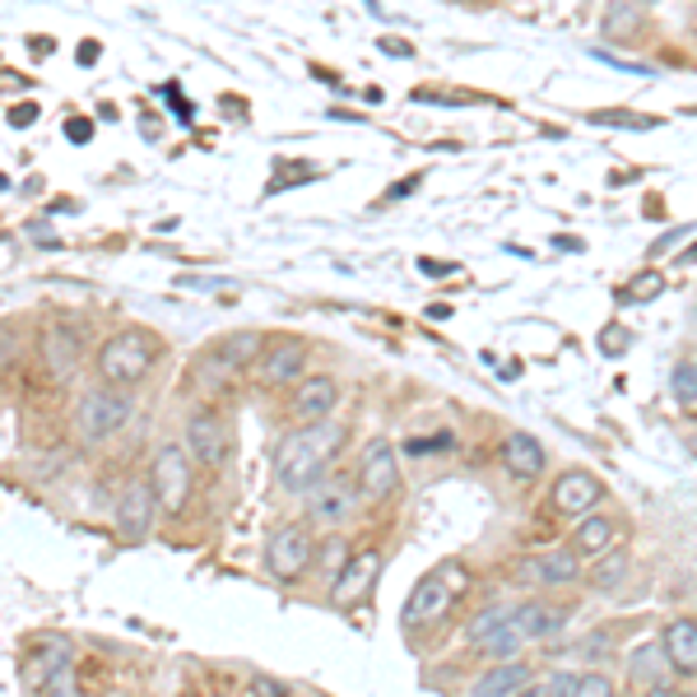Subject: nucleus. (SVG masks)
Instances as JSON below:
<instances>
[{
    "label": "nucleus",
    "instance_id": "bb28decb",
    "mask_svg": "<svg viewBox=\"0 0 697 697\" xmlns=\"http://www.w3.org/2000/svg\"><path fill=\"white\" fill-rule=\"evenodd\" d=\"M669 395L684 404V410H697V358H684V363H674L669 372Z\"/></svg>",
    "mask_w": 697,
    "mask_h": 697
},
{
    "label": "nucleus",
    "instance_id": "4be33fe9",
    "mask_svg": "<svg viewBox=\"0 0 697 697\" xmlns=\"http://www.w3.org/2000/svg\"><path fill=\"white\" fill-rule=\"evenodd\" d=\"M526 684H535V669L526 661H507V665H488L475 684H469V697H516Z\"/></svg>",
    "mask_w": 697,
    "mask_h": 697
},
{
    "label": "nucleus",
    "instance_id": "473e14b6",
    "mask_svg": "<svg viewBox=\"0 0 697 697\" xmlns=\"http://www.w3.org/2000/svg\"><path fill=\"white\" fill-rule=\"evenodd\" d=\"M246 697H294V693H288V684L275 679V674H252V679H246Z\"/></svg>",
    "mask_w": 697,
    "mask_h": 697
},
{
    "label": "nucleus",
    "instance_id": "f03ea898",
    "mask_svg": "<svg viewBox=\"0 0 697 697\" xmlns=\"http://www.w3.org/2000/svg\"><path fill=\"white\" fill-rule=\"evenodd\" d=\"M159 335L145 330V326H122L117 335H107L103 349H98V377L103 387H117V391H130L135 381H145L149 368L159 363Z\"/></svg>",
    "mask_w": 697,
    "mask_h": 697
},
{
    "label": "nucleus",
    "instance_id": "49530a36",
    "mask_svg": "<svg viewBox=\"0 0 697 697\" xmlns=\"http://www.w3.org/2000/svg\"><path fill=\"white\" fill-rule=\"evenodd\" d=\"M693 321H697V311H693Z\"/></svg>",
    "mask_w": 697,
    "mask_h": 697
},
{
    "label": "nucleus",
    "instance_id": "79ce46f5",
    "mask_svg": "<svg viewBox=\"0 0 697 697\" xmlns=\"http://www.w3.org/2000/svg\"><path fill=\"white\" fill-rule=\"evenodd\" d=\"M14 353V340H10V330H0V358H10Z\"/></svg>",
    "mask_w": 697,
    "mask_h": 697
},
{
    "label": "nucleus",
    "instance_id": "7c9ffc66",
    "mask_svg": "<svg viewBox=\"0 0 697 697\" xmlns=\"http://www.w3.org/2000/svg\"><path fill=\"white\" fill-rule=\"evenodd\" d=\"M572 697H614V679H610V674H600V669H581Z\"/></svg>",
    "mask_w": 697,
    "mask_h": 697
},
{
    "label": "nucleus",
    "instance_id": "a211bd4d",
    "mask_svg": "<svg viewBox=\"0 0 697 697\" xmlns=\"http://www.w3.org/2000/svg\"><path fill=\"white\" fill-rule=\"evenodd\" d=\"M335 400H340L335 377L311 372V377H303L294 387V414H298V423H326L335 414Z\"/></svg>",
    "mask_w": 697,
    "mask_h": 697
},
{
    "label": "nucleus",
    "instance_id": "e433bc0d",
    "mask_svg": "<svg viewBox=\"0 0 697 697\" xmlns=\"http://www.w3.org/2000/svg\"><path fill=\"white\" fill-rule=\"evenodd\" d=\"M572 688H577V674L572 669H553L549 674V697H572Z\"/></svg>",
    "mask_w": 697,
    "mask_h": 697
},
{
    "label": "nucleus",
    "instance_id": "ea45409f",
    "mask_svg": "<svg viewBox=\"0 0 697 697\" xmlns=\"http://www.w3.org/2000/svg\"><path fill=\"white\" fill-rule=\"evenodd\" d=\"M516 697H549V684H539V679H535V684H526Z\"/></svg>",
    "mask_w": 697,
    "mask_h": 697
},
{
    "label": "nucleus",
    "instance_id": "cd10ccee",
    "mask_svg": "<svg viewBox=\"0 0 697 697\" xmlns=\"http://www.w3.org/2000/svg\"><path fill=\"white\" fill-rule=\"evenodd\" d=\"M661 294H665L661 270H637V275L623 284V303H646V298H661Z\"/></svg>",
    "mask_w": 697,
    "mask_h": 697
},
{
    "label": "nucleus",
    "instance_id": "ddd939ff",
    "mask_svg": "<svg viewBox=\"0 0 697 697\" xmlns=\"http://www.w3.org/2000/svg\"><path fill=\"white\" fill-rule=\"evenodd\" d=\"M358 484L372 503H387L391 493L400 488V456L391 442H368L363 456H358Z\"/></svg>",
    "mask_w": 697,
    "mask_h": 697
},
{
    "label": "nucleus",
    "instance_id": "c03bdc74",
    "mask_svg": "<svg viewBox=\"0 0 697 697\" xmlns=\"http://www.w3.org/2000/svg\"><path fill=\"white\" fill-rule=\"evenodd\" d=\"M693 261H697V246H688V252L679 256V265H693Z\"/></svg>",
    "mask_w": 697,
    "mask_h": 697
},
{
    "label": "nucleus",
    "instance_id": "f8f14e48",
    "mask_svg": "<svg viewBox=\"0 0 697 697\" xmlns=\"http://www.w3.org/2000/svg\"><path fill=\"white\" fill-rule=\"evenodd\" d=\"M377 577H381V553L377 549H363V553H353L345 572L330 581V604L335 610H353V604H363L377 587Z\"/></svg>",
    "mask_w": 697,
    "mask_h": 697
},
{
    "label": "nucleus",
    "instance_id": "9b49d317",
    "mask_svg": "<svg viewBox=\"0 0 697 697\" xmlns=\"http://www.w3.org/2000/svg\"><path fill=\"white\" fill-rule=\"evenodd\" d=\"M71 661H75V642H71V637H61V633L38 637V642L29 646V656H24V688L38 697Z\"/></svg>",
    "mask_w": 697,
    "mask_h": 697
},
{
    "label": "nucleus",
    "instance_id": "6e6552de",
    "mask_svg": "<svg viewBox=\"0 0 697 697\" xmlns=\"http://www.w3.org/2000/svg\"><path fill=\"white\" fill-rule=\"evenodd\" d=\"M182 446H187L191 465L219 469L223 461H229V446H233L223 414H219V410H196V414L187 419V429H182Z\"/></svg>",
    "mask_w": 697,
    "mask_h": 697
},
{
    "label": "nucleus",
    "instance_id": "b1692460",
    "mask_svg": "<svg viewBox=\"0 0 697 697\" xmlns=\"http://www.w3.org/2000/svg\"><path fill=\"white\" fill-rule=\"evenodd\" d=\"M261 353H265V335L261 330H233V335H223V340L214 345V358L229 372H246L252 363H261Z\"/></svg>",
    "mask_w": 697,
    "mask_h": 697
},
{
    "label": "nucleus",
    "instance_id": "aec40b11",
    "mask_svg": "<svg viewBox=\"0 0 697 697\" xmlns=\"http://www.w3.org/2000/svg\"><path fill=\"white\" fill-rule=\"evenodd\" d=\"M623 674H627V679H633L637 688H661V684L674 679L669 656H665V646H661V642H637L633 651H627Z\"/></svg>",
    "mask_w": 697,
    "mask_h": 697
},
{
    "label": "nucleus",
    "instance_id": "7ed1b4c3",
    "mask_svg": "<svg viewBox=\"0 0 697 697\" xmlns=\"http://www.w3.org/2000/svg\"><path fill=\"white\" fill-rule=\"evenodd\" d=\"M130 414H135L130 391L103 387V381H98V387H88V391L75 400V437H80L84 446H103V442H112V437L126 429Z\"/></svg>",
    "mask_w": 697,
    "mask_h": 697
},
{
    "label": "nucleus",
    "instance_id": "72a5a7b5",
    "mask_svg": "<svg viewBox=\"0 0 697 697\" xmlns=\"http://www.w3.org/2000/svg\"><path fill=\"white\" fill-rule=\"evenodd\" d=\"M627 340H633V335H627L623 326H604V330H600V353H604V358H619V353L627 349Z\"/></svg>",
    "mask_w": 697,
    "mask_h": 697
},
{
    "label": "nucleus",
    "instance_id": "0eeeda50",
    "mask_svg": "<svg viewBox=\"0 0 697 697\" xmlns=\"http://www.w3.org/2000/svg\"><path fill=\"white\" fill-rule=\"evenodd\" d=\"M353 507H358V488H353L349 475H330V479L311 484V488L303 493V516H307L311 526L330 530V535L349 521Z\"/></svg>",
    "mask_w": 697,
    "mask_h": 697
},
{
    "label": "nucleus",
    "instance_id": "39448f33",
    "mask_svg": "<svg viewBox=\"0 0 697 697\" xmlns=\"http://www.w3.org/2000/svg\"><path fill=\"white\" fill-rule=\"evenodd\" d=\"M265 572L275 581H303L311 572V563H317V545H311L307 526H275L265 535Z\"/></svg>",
    "mask_w": 697,
    "mask_h": 697
},
{
    "label": "nucleus",
    "instance_id": "c85d7f7f",
    "mask_svg": "<svg viewBox=\"0 0 697 697\" xmlns=\"http://www.w3.org/2000/svg\"><path fill=\"white\" fill-rule=\"evenodd\" d=\"M349 558H353V549L345 545V539H340V535H330V539H326V545L317 549V563H311V568H321V572H326V577L335 581V577H340V572H345V563H349Z\"/></svg>",
    "mask_w": 697,
    "mask_h": 697
},
{
    "label": "nucleus",
    "instance_id": "f257e3e1",
    "mask_svg": "<svg viewBox=\"0 0 697 697\" xmlns=\"http://www.w3.org/2000/svg\"><path fill=\"white\" fill-rule=\"evenodd\" d=\"M340 452H345V423L340 419L298 423L275 452V484L284 493H307L311 484L326 479V465Z\"/></svg>",
    "mask_w": 697,
    "mask_h": 697
},
{
    "label": "nucleus",
    "instance_id": "37998d69",
    "mask_svg": "<svg viewBox=\"0 0 697 697\" xmlns=\"http://www.w3.org/2000/svg\"><path fill=\"white\" fill-rule=\"evenodd\" d=\"M646 697H679V688H669V684H661V688H646Z\"/></svg>",
    "mask_w": 697,
    "mask_h": 697
},
{
    "label": "nucleus",
    "instance_id": "a19ab883",
    "mask_svg": "<svg viewBox=\"0 0 697 697\" xmlns=\"http://www.w3.org/2000/svg\"><path fill=\"white\" fill-rule=\"evenodd\" d=\"M71 140H80V145L88 140V122H71Z\"/></svg>",
    "mask_w": 697,
    "mask_h": 697
},
{
    "label": "nucleus",
    "instance_id": "c756f323",
    "mask_svg": "<svg viewBox=\"0 0 697 697\" xmlns=\"http://www.w3.org/2000/svg\"><path fill=\"white\" fill-rule=\"evenodd\" d=\"M642 24V10L637 6H610V10H604V38H623V33H633Z\"/></svg>",
    "mask_w": 697,
    "mask_h": 697
},
{
    "label": "nucleus",
    "instance_id": "2eb2a0df",
    "mask_svg": "<svg viewBox=\"0 0 697 697\" xmlns=\"http://www.w3.org/2000/svg\"><path fill=\"white\" fill-rule=\"evenodd\" d=\"M303 368H307V345L303 340H275V345H265V353H261V363H256V381L261 387H270V391H279V387H288V381H303Z\"/></svg>",
    "mask_w": 697,
    "mask_h": 697
},
{
    "label": "nucleus",
    "instance_id": "393cba45",
    "mask_svg": "<svg viewBox=\"0 0 697 697\" xmlns=\"http://www.w3.org/2000/svg\"><path fill=\"white\" fill-rule=\"evenodd\" d=\"M479 651L493 661V665H507V661H521V651H526V637L516 633V623H503L498 633H488L484 642H479Z\"/></svg>",
    "mask_w": 697,
    "mask_h": 697
},
{
    "label": "nucleus",
    "instance_id": "5701e85b",
    "mask_svg": "<svg viewBox=\"0 0 697 697\" xmlns=\"http://www.w3.org/2000/svg\"><path fill=\"white\" fill-rule=\"evenodd\" d=\"M545 442H539L535 433H511L503 442V465H507V475L516 479H539L545 475Z\"/></svg>",
    "mask_w": 697,
    "mask_h": 697
},
{
    "label": "nucleus",
    "instance_id": "4c0bfd02",
    "mask_svg": "<svg viewBox=\"0 0 697 697\" xmlns=\"http://www.w3.org/2000/svg\"><path fill=\"white\" fill-rule=\"evenodd\" d=\"M381 52H387V56H414V47H410V42H395V38H387V42H381Z\"/></svg>",
    "mask_w": 697,
    "mask_h": 697
},
{
    "label": "nucleus",
    "instance_id": "a18cd8bd",
    "mask_svg": "<svg viewBox=\"0 0 697 697\" xmlns=\"http://www.w3.org/2000/svg\"><path fill=\"white\" fill-rule=\"evenodd\" d=\"M679 697H693V693H679Z\"/></svg>",
    "mask_w": 697,
    "mask_h": 697
},
{
    "label": "nucleus",
    "instance_id": "4468645a",
    "mask_svg": "<svg viewBox=\"0 0 697 697\" xmlns=\"http://www.w3.org/2000/svg\"><path fill=\"white\" fill-rule=\"evenodd\" d=\"M600 498H604V484L591 475V469H563V475L553 479V488H549V503H553V511H563V516H591L595 507H600Z\"/></svg>",
    "mask_w": 697,
    "mask_h": 697
},
{
    "label": "nucleus",
    "instance_id": "9d476101",
    "mask_svg": "<svg viewBox=\"0 0 697 697\" xmlns=\"http://www.w3.org/2000/svg\"><path fill=\"white\" fill-rule=\"evenodd\" d=\"M452 600H456V587L442 572L419 577V587L410 591V600L400 604V627H410V633H419V627H433L446 610H452Z\"/></svg>",
    "mask_w": 697,
    "mask_h": 697
},
{
    "label": "nucleus",
    "instance_id": "f3484780",
    "mask_svg": "<svg viewBox=\"0 0 697 697\" xmlns=\"http://www.w3.org/2000/svg\"><path fill=\"white\" fill-rule=\"evenodd\" d=\"M521 577H526V581H535V587H545V591L572 587V581H581V558H577L572 549H549V553H535V558H526Z\"/></svg>",
    "mask_w": 697,
    "mask_h": 697
},
{
    "label": "nucleus",
    "instance_id": "58836bf2",
    "mask_svg": "<svg viewBox=\"0 0 697 697\" xmlns=\"http://www.w3.org/2000/svg\"><path fill=\"white\" fill-rule=\"evenodd\" d=\"M33 117H38V107H33V103H29V107H14V112H10V122H14V126H33Z\"/></svg>",
    "mask_w": 697,
    "mask_h": 697
},
{
    "label": "nucleus",
    "instance_id": "423d86ee",
    "mask_svg": "<svg viewBox=\"0 0 697 697\" xmlns=\"http://www.w3.org/2000/svg\"><path fill=\"white\" fill-rule=\"evenodd\" d=\"M191 456H187V446L182 442H163L159 452H154L149 461V488H154V498H159L163 511H182L191 503Z\"/></svg>",
    "mask_w": 697,
    "mask_h": 697
},
{
    "label": "nucleus",
    "instance_id": "a878e982",
    "mask_svg": "<svg viewBox=\"0 0 697 697\" xmlns=\"http://www.w3.org/2000/svg\"><path fill=\"white\" fill-rule=\"evenodd\" d=\"M511 619H516V604H511V600H503V604H488V610H479L475 619H469L465 637L479 646V642H484L488 633H498V627H503V623H511Z\"/></svg>",
    "mask_w": 697,
    "mask_h": 697
},
{
    "label": "nucleus",
    "instance_id": "2f4dec72",
    "mask_svg": "<svg viewBox=\"0 0 697 697\" xmlns=\"http://www.w3.org/2000/svg\"><path fill=\"white\" fill-rule=\"evenodd\" d=\"M456 446L452 433H437V437H410L404 442V456H446Z\"/></svg>",
    "mask_w": 697,
    "mask_h": 697
},
{
    "label": "nucleus",
    "instance_id": "f704fd0d",
    "mask_svg": "<svg viewBox=\"0 0 697 697\" xmlns=\"http://www.w3.org/2000/svg\"><path fill=\"white\" fill-rule=\"evenodd\" d=\"M38 697H80V688H75V665H65V669H61L56 679H52L47 688H42Z\"/></svg>",
    "mask_w": 697,
    "mask_h": 697
},
{
    "label": "nucleus",
    "instance_id": "c9c22d12",
    "mask_svg": "<svg viewBox=\"0 0 697 697\" xmlns=\"http://www.w3.org/2000/svg\"><path fill=\"white\" fill-rule=\"evenodd\" d=\"M627 572V558H610V563H604V568H595L591 572V581H595V587H614V581Z\"/></svg>",
    "mask_w": 697,
    "mask_h": 697
},
{
    "label": "nucleus",
    "instance_id": "6ab92c4d",
    "mask_svg": "<svg viewBox=\"0 0 697 697\" xmlns=\"http://www.w3.org/2000/svg\"><path fill=\"white\" fill-rule=\"evenodd\" d=\"M661 646L669 656V669L679 674V679H693L697 674V619H688V614L669 619L665 633H661Z\"/></svg>",
    "mask_w": 697,
    "mask_h": 697
},
{
    "label": "nucleus",
    "instance_id": "dca6fc26",
    "mask_svg": "<svg viewBox=\"0 0 697 697\" xmlns=\"http://www.w3.org/2000/svg\"><path fill=\"white\" fill-rule=\"evenodd\" d=\"M568 610L563 604H549V600H526V604H516V633H521L526 642H553V637H563V627H568Z\"/></svg>",
    "mask_w": 697,
    "mask_h": 697
},
{
    "label": "nucleus",
    "instance_id": "412c9836",
    "mask_svg": "<svg viewBox=\"0 0 697 697\" xmlns=\"http://www.w3.org/2000/svg\"><path fill=\"white\" fill-rule=\"evenodd\" d=\"M619 539V516L610 511H591V516H581V521L572 526V553L577 558H600L604 549H610Z\"/></svg>",
    "mask_w": 697,
    "mask_h": 697
},
{
    "label": "nucleus",
    "instance_id": "1a4fd4ad",
    "mask_svg": "<svg viewBox=\"0 0 697 697\" xmlns=\"http://www.w3.org/2000/svg\"><path fill=\"white\" fill-rule=\"evenodd\" d=\"M154 511H159V498H154L149 488V475H135L117 488V503H112V526H117L122 539H130V545H140V539L149 535L154 526Z\"/></svg>",
    "mask_w": 697,
    "mask_h": 697
},
{
    "label": "nucleus",
    "instance_id": "20e7f679",
    "mask_svg": "<svg viewBox=\"0 0 697 697\" xmlns=\"http://www.w3.org/2000/svg\"><path fill=\"white\" fill-rule=\"evenodd\" d=\"M88 353V326L75 317H56L42 326V340H38V358L47 368L52 381H71Z\"/></svg>",
    "mask_w": 697,
    "mask_h": 697
},
{
    "label": "nucleus",
    "instance_id": "de8ad7c7",
    "mask_svg": "<svg viewBox=\"0 0 697 697\" xmlns=\"http://www.w3.org/2000/svg\"><path fill=\"white\" fill-rule=\"evenodd\" d=\"M214 697H219V693H214Z\"/></svg>",
    "mask_w": 697,
    "mask_h": 697
}]
</instances>
